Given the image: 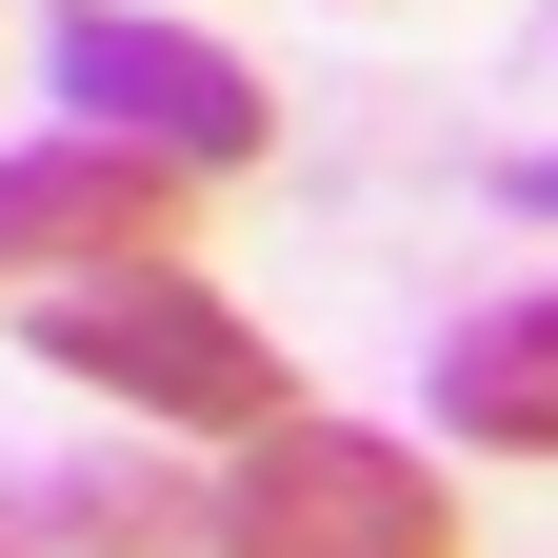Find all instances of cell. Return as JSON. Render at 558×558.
I'll use <instances>...</instances> for the list:
<instances>
[{
	"label": "cell",
	"instance_id": "cell-1",
	"mask_svg": "<svg viewBox=\"0 0 558 558\" xmlns=\"http://www.w3.org/2000/svg\"><path fill=\"white\" fill-rule=\"evenodd\" d=\"M21 339H40V360L81 379V399L160 418V439H259V418H300L279 339L220 300V279H180V259H100V279H60Z\"/></svg>",
	"mask_w": 558,
	"mask_h": 558
},
{
	"label": "cell",
	"instance_id": "cell-7",
	"mask_svg": "<svg viewBox=\"0 0 558 558\" xmlns=\"http://www.w3.org/2000/svg\"><path fill=\"white\" fill-rule=\"evenodd\" d=\"M499 199H519V220H558V160H499Z\"/></svg>",
	"mask_w": 558,
	"mask_h": 558
},
{
	"label": "cell",
	"instance_id": "cell-5",
	"mask_svg": "<svg viewBox=\"0 0 558 558\" xmlns=\"http://www.w3.org/2000/svg\"><path fill=\"white\" fill-rule=\"evenodd\" d=\"M439 418L478 459H558V279H538V300H478L439 339Z\"/></svg>",
	"mask_w": 558,
	"mask_h": 558
},
{
	"label": "cell",
	"instance_id": "cell-2",
	"mask_svg": "<svg viewBox=\"0 0 558 558\" xmlns=\"http://www.w3.org/2000/svg\"><path fill=\"white\" fill-rule=\"evenodd\" d=\"M199 538H220V558H459V499H439L418 439L300 399V418H259V439H220Z\"/></svg>",
	"mask_w": 558,
	"mask_h": 558
},
{
	"label": "cell",
	"instance_id": "cell-3",
	"mask_svg": "<svg viewBox=\"0 0 558 558\" xmlns=\"http://www.w3.org/2000/svg\"><path fill=\"white\" fill-rule=\"evenodd\" d=\"M40 60H60V100H81V120L160 140V160H199V180H240L259 140H279V100L240 81V60L199 40V21H140V0H60Z\"/></svg>",
	"mask_w": 558,
	"mask_h": 558
},
{
	"label": "cell",
	"instance_id": "cell-8",
	"mask_svg": "<svg viewBox=\"0 0 558 558\" xmlns=\"http://www.w3.org/2000/svg\"><path fill=\"white\" fill-rule=\"evenodd\" d=\"M0 558H21V538H0Z\"/></svg>",
	"mask_w": 558,
	"mask_h": 558
},
{
	"label": "cell",
	"instance_id": "cell-4",
	"mask_svg": "<svg viewBox=\"0 0 558 558\" xmlns=\"http://www.w3.org/2000/svg\"><path fill=\"white\" fill-rule=\"evenodd\" d=\"M180 220H199V160H160V140H120V120L21 140V160H0V279H21V259H60V279L180 259Z\"/></svg>",
	"mask_w": 558,
	"mask_h": 558
},
{
	"label": "cell",
	"instance_id": "cell-6",
	"mask_svg": "<svg viewBox=\"0 0 558 558\" xmlns=\"http://www.w3.org/2000/svg\"><path fill=\"white\" fill-rule=\"evenodd\" d=\"M60 538H81V558H160V538H199V519H180V478H120V459H100V478H60Z\"/></svg>",
	"mask_w": 558,
	"mask_h": 558
}]
</instances>
